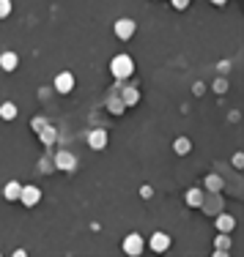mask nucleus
I'll return each instance as SVG.
<instances>
[{
    "instance_id": "nucleus-3",
    "label": "nucleus",
    "mask_w": 244,
    "mask_h": 257,
    "mask_svg": "<svg viewBox=\"0 0 244 257\" xmlns=\"http://www.w3.org/2000/svg\"><path fill=\"white\" fill-rule=\"evenodd\" d=\"M124 252H126V255H132V257H137L140 252H143V238H140L137 233L126 235V238H124Z\"/></svg>"
},
{
    "instance_id": "nucleus-18",
    "label": "nucleus",
    "mask_w": 244,
    "mask_h": 257,
    "mask_svg": "<svg viewBox=\"0 0 244 257\" xmlns=\"http://www.w3.org/2000/svg\"><path fill=\"white\" fill-rule=\"evenodd\" d=\"M217 255H225L228 252V246H231V238H228V235H217Z\"/></svg>"
},
{
    "instance_id": "nucleus-11",
    "label": "nucleus",
    "mask_w": 244,
    "mask_h": 257,
    "mask_svg": "<svg viewBox=\"0 0 244 257\" xmlns=\"http://www.w3.org/2000/svg\"><path fill=\"white\" fill-rule=\"evenodd\" d=\"M55 164H58V170H72L74 167V156L69 151H60L58 156H55Z\"/></svg>"
},
{
    "instance_id": "nucleus-16",
    "label": "nucleus",
    "mask_w": 244,
    "mask_h": 257,
    "mask_svg": "<svg viewBox=\"0 0 244 257\" xmlns=\"http://www.w3.org/2000/svg\"><path fill=\"white\" fill-rule=\"evenodd\" d=\"M0 118H3V121H14V118H17V107H14L11 101L0 104Z\"/></svg>"
},
{
    "instance_id": "nucleus-7",
    "label": "nucleus",
    "mask_w": 244,
    "mask_h": 257,
    "mask_svg": "<svg viewBox=\"0 0 244 257\" xmlns=\"http://www.w3.org/2000/svg\"><path fill=\"white\" fill-rule=\"evenodd\" d=\"M118 96H121V101H124L126 107H135L137 101H140V93H137V88H121V85H118Z\"/></svg>"
},
{
    "instance_id": "nucleus-12",
    "label": "nucleus",
    "mask_w": 244,
    "mask_h": 257,
    "mask_svg": "<svg viewBox=\"0 0 244 257\" xmlns=\"http://www.w3.org/2000/svg\"><path fill=\"white\" fill-rule=\"evenodd\" d=\"M17 55H14V52H3V55H0V69H3V71H14V69H17Z\"/></svg>"
},
{
    "instance_id": "nucleus-23",
    "label": "nucleus",
    "mask_w": 244,
    "mask_h": 257,
    "mask_svg": "<svg viewBox=\"0 0 244 257\" xmlns=\"http://www.w3.org/2000/svg\"><path fill=\"white\" fill-rule=\"evenodd\" d=\"M242 164H244V156H242V153H236V156H233V167H242Z\"/></svg>"
},
{
    "instance_id": "nucleus-2",
    "label": "nucleus",
    "mask_w": 244,
    "mask_h": 257,
    "mask_svg": "<svg viewBox=\"0 0 244 257\" xmlns=\"http://www.w3.org/2000/svg\"><path fill=\"white\" fill-rule=\"evenodd\" d=\"M39 200H42V192H39V186H22V192H19V203H22V205L33 208Z\"/></svg>"
},
{
    "instance_id": "nucleus-21",
    "label": "nucleus",
    "mask_w": 244,
    "mask_h": 257,
    "mask_svg": "<svg viewBox=\"0 0 244 257\" xmlns=\"http://www.w3.org/2000/svg\"><path fill=\"white\" fill-rule=\"evenodd\" d=\"M187 6H190V0H173V8H179V11H184Z\"/></svg>"
},
{
    "instance_id": "nucleus-15",
    "label": "nucleus",
    "mask_w": 244,
    "mask_h": 257,
    "mask_svg": "<svg viewBox=\"0 0 244 257\" xmlns=\"http://www.w3.org/2000/svg\"><path fill=\"white\" fill-rule=\"evenodd\" d=\"M187 205H192V208L203 205V192L200 189H190V192H187Z\"/></svg>"
},
{
    "instance_id": "nucleus-4",
    "label": "nucleus",
    "mask_w": 244,
    "mask_h": 257,
    "mask_svg": "<svg viewBox=\"0 0 244 257\" xmlns=\"http://www.w3.org/2000/svg\"><path fill=\"white\" fill-rule=\"evenodd\" d=\"M55 90H58V93H72V90H74V77L69 74V71L58 74V77H55Z\"/></svg>"
},
{
    "instance_id": "nucleus-20",
    "label": "nucleus",
    "mask_w": 244,
    "mask_h": 257,
    "mask_svg": "<svg viewBox=\"0 0 244 257\" xmlns=\"http://www.w3.org/2000/svg\"><path fill=\"white\" fill-rule=\"evenodd\" d=\"M11 14V0H0V19Z\"/></svg>"
},
{
    "instance_id": "nucleus-22",
    "label": "nucleus",
    "mask_w": 244,
    "mask_h": 257,
    "mask_svg": "<svg viewBox=\"0 0 244 257\" xmlns=\"http://www.w3.org/2000/svg\"><path fill=\"white\" fill-rule=\"evenodd\" d=\"M225 88H228L225 82H220V80H217V82H214V90H217V93H225Z\"/></svg>"
},
{
    "instance_id": "nucleus-1",
    "label": "nucleus",
    "mask_w": 244,
    "mask_h": 257,
    "mask_svg": "<svg viewBox=\"0 0 244 257\" xmlns=\"http://www.w3.org/2000/svg\"><path fill=\"white\" fill-rule=\"evenodd\" d=\"M110 71H113L115 80H126V77H132V71H135V60H132L129 55H115V58L110 60Z\"/></svg>"
},
{
    "instance_id": "nucleus-5",
    "label": "nucleus",
    "mask_w": 244,
    "mask_h": 257,
    "mask_svg": "<svg viewBox=\"0 0 244 257\" xmlns=\"http://www.w3.org/2000/svg\"><path fill=\"white\" fill-rule=\"evenodd\" d=\"M115 36H118L121 41L132 39V36H135V22H132V19H118V22H115Z\"/></svg>"
},
{
    "instance_id": "nucleus-6",
    "label": "nucleus",
    "mask_w": 244,
    "mask_h": 257,
    "mask_svg": "<svg viewBox=\"0 0 244 257\" xmlns=\"http://www.w3.org/2000/svg\"><path fill=\"white\" fill-rule=\"evenodd\" d=\"M88 145L94 148V151H101V148L107 145V131H104V128H94L88 134Z\"/></svg>"
},
{
    "instance_id": "nucleus-8",
    "label": "nucleus",
    "mask_w": 244,
    "mask_h": 257,
    "mask_svg": "<svg viewBox=\"0 0 244 257\" xmlns=\"http://www.w3.org/2000/svg\"><path fill=\"white\" fill-rule=\"evenodd\" d=\"M107 110L113 112V115H124V110H126V104L121 101V96H118V90H115L113 96L107 99Z\"/></svg>"
},
{
    "instance_id": "nucleus-9",
    "label": "nucleus",
    "mask_w": 244,
    "mask_h": 257,
    "mask_svg": "<svg viewBox=\"0 0 244 257\" xmlns=\"http://www.w3.org/2000/svg\"><path fill=\"white\" fill-rule=\"evenodd\" d=\"M214 224H217V230H222V233H231V230H233V224H236V219H233V216H228V214H217Z\"/></svg>"
},
{
    "instance_id": "nucleus-24",
    "label": "nucleus",
    "mask_w": 244,
    "mask_h": 257,
    "mask_svg": "<svg viewBox=\"0 0 244 257\" xmlns=\"http://www.w3.org/2000/svg\"><path fill=\"white\" fill-rule=\"evenodd\" d=\"M211 3H214V6H225L228 0H211Z\"/></svg>"
},
{
    "instance_id": "nucleus-14",
    "label": "nucleus",
    "mask_w": 244,
    "mask_h": 257,
    "mask_svg": "<svg viewBox=\"0 0 244 257\" xmlns=\"http://www.w3.org/2000/svg\"><path fill=\"white\" fill-rule=\"evenodd\" d=\"M39 140H42L44 145H52V142H55V128H52V126H47V123H44V126L39 128Z\"/></svg>"
},
{
    "instance_id": "nucleus-17",
    "label": "nucleus",
    "mask_w": 244,
    "mask_h": 257,
    "mask_svg": "<svg viewBox=\"0 0 244 257\" xmlns=\"http://www.w3.org/2000/svg\"><path fill=\"white\" fill-rule=\"evenodd\" d=\"M173 151L181 153V156H184V153H190V140H187V137H179V140L173 142Z\"/></svg>"
},
{
    "instance_id": "nucleus-10",
    "label": "nucleus",
    "mask_w": 244,
    "mask_h": 257,
    "mask_svg": "<svg viewBox=\"0 0 244 257\" xmlns=\"http://www.w3.org/2000/svg\"><path fill=\"white\" fill-rule=\"evenodd\" d=\"M151 249H154V252H165L167 249V246H170V238H167V235L165 233H154V238H151Z\"/></svg>"
},
{
    "instance_id": "nucleus-13",
    "label": "nucleus",
    "mask_w": 244,
    "mask_h": 257,
    "mask_svg": "<svg viewBox=\"0 0 244 257\" xmlns=\"http://www.w3.org/2000/svg\"><path fill=\"white\" fill-rule=\"evenodd\" d=\"M19 192H22V183H17V181L6 183V189H3L6 200H11V203H17V200H19Z\"/></svg>"
},
{
    "instance_id": "nucleus-19",
    "label": "nucleus",
    "mask_w": 244,
    "mask_h": 257,
    "mask_svg": "<svg viewBox=\"0 0 244 257\" xmlns=\"http://www.w3.org/2000/svg\"><path fill=\"white\" fill-rule=\"evenodd\" d=\"M206 186H208V192H220V189H222V181H220L217 175H208V178H206Z\"/></svg>"
}]
</instances>
